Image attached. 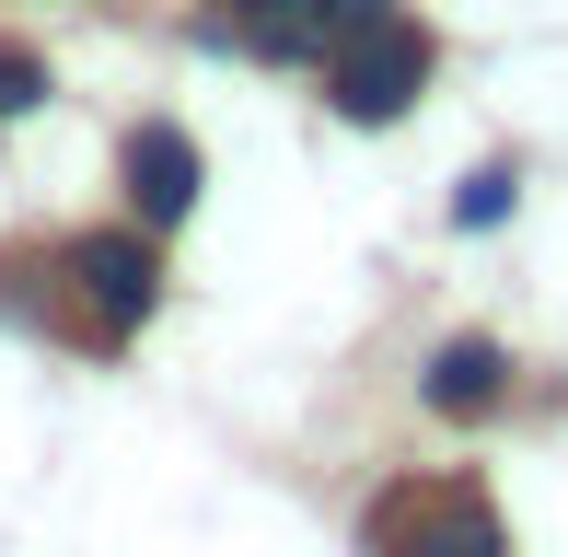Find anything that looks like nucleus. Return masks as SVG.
<instances>
[{"instance_id":"5","label":"nucleus","mask_w":568,"mask_h":557,"mask_svg":"<svg viewBox=\"0 0 568 557\" xmlns=\"http://www.w3.org/2000/svg\"><path fill=\"white\" fill-rule=\"evenodd\" d=\"M499 395H510V348L499 337H453L442 361H429V407L442 418H487Z\"/></svg>"},{"instance_id":"2","label":"nucleus","mask_w":568,"mask_h":557,"mask_svg":"<svg viewBox=\"0 0 568 557\" xmlns=\"http://www.w3.org/2000/svg\"><path fill=\"white\" fill-rule=\"evenodd\" d=\"M372 546H383V557H510L499 512H487V499H464V488L383 499V512H372Z\"/></svg>"},{"instance_id":"6","label":"nucleus","mask_w":568,"mask_h":557,"mask_svg":"<svg viewBox=\"0 0 568 557\" xmlns=\"http://www.w3.org/2000/svg\"><path fill=\"white\" fill-rule=\"evenodd\" d=\"M221 23H232L244 47H267V59H302V47H314L302 0H221Z\"/></svg>"},{"instance_id":"3","label":"nucleus","mask_w":568,"mask_h":557,"mask_svg":"<svg viewBox=\"0 0 568 557\" xmlns=\"http://www.w3.org/2000/svg\"><path fill=\"white\" fill-rule=\"evenodd\" d=\"M70 278H82V302H93V325H105V337L151 325V302H163V267H151L140 233H82V244H70Z\"/></svg>"},{"instance_id":"8","label":"nucleus","mask_w":568,"mask_h":557,"mask_svg":"<svg viewBox=\"0 0 568 557\" xmlns=\"http://www.w3.org/2000/svg\"><path fill=\"white\" fill-rule=\"evenodd\" d=\"M47 105V59L36 47H0V117H36Z\"/></svg>"},{"instance_id":"9","label":"nucleus","mask_w":568,"mask_h":557,"mask_svg":"<svg viewBox=\"0 0 568 557\" xmlns=\"http://www.w3.org/2000/svg\"><path fill=\"white\" fill-rule=\"evenodd\" d=\"M395 0H302V23H314V47H337V36H359V23H383Z\"/></svg>"},{"instance_id":"4","label":"nucleus","mask_w":568,"mask_h":557,"mask_svg":"<svg viewBox=\"0 0 568 557\" xmlns=\"http://www.w3.org/2000/svg\"><path fill=\"white\" fill-rule=\"evenodd\" d=\"M116 174H128V210L140 221H186L197 210V140L186 129H128Z\"/></svg>"},{"instance_id":"1","label":"nucleus","mask_w":568,"mask_h":557,"mask_svg":"<svg viewBox=\"0 0 568 557\" xmlns=\"http://www.w3.org/2000/svg\"><path fill=\"white\" fill-rule=\"evenodd\" d=\"M418 82H429V36L383 12V23H359V36H337V82L325 93H337L348 129H395V117L418 105Z\"/></svg>"},{"instance_id":"7","label":"nucleus","mask_w":568,"mask_h":557,"mask_svg":"<svg viewBox=\"0 0 568 557\" xmlns=\"http://www.w3.org/2000/svg\"><path fill=\"white\" fill-rule=\"evenodd\" d=\"M510 198H523V174H510V163H476V174L453 186V221H464V233H487V221H510Z\"/></svg>"}]
</instances>
